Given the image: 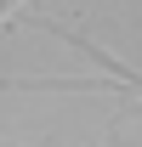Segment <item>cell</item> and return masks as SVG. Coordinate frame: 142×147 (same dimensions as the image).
<instances>
[{
    "label": "cell",
    "mask_w": 142,
    "mask_h": 147,
    "mask_svg": "<svg viewBox=\"0 0 142 147\" xmlns=\"http://www.w3.org/2000/svg\"><path fill=\"white\" fill-rule=\"evenodd\" d=\"M12 6H17V0H0V17H6V11H12Z\"/></svg>",
    "instance_id": "6da1fadb"
}]
</instances>
